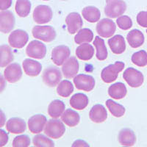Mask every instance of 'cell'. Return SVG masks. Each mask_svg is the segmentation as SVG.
I'll use <instances>...</instances> for the list:
<instances>
[{"instance_id":"cell-37","label":"cell","mask_w":147,"mask_h":147,"mask_svg":"<svg viewBox=\"0 0 147 147\" xmlns=\"http://www.w3.org/2000/svg\"><path fill=\"white\" fill-rule=\"evenodd\" d=\"M131 60L137 66H146L147 65V52L145 50H140L135 52L132 55Z\"/></svg>"},{"instance_id":"cell-28","label":"cell","mask_w":147,"mask_h":147,"mask_svg":"<svg viewBox=\"0 0 147 147\" xmlns=\"http://www.w3.org/2000/svg\"><path fill=\"white\" fill-rule=\"evenodd\" d=\"M14 60V55L11 47L7 44L0 46V67L5 68Z\"/></svg>"},{"instance_id":"cell-3","label":"cell","mask_w":147,"mask_h":147,"mask_svg":"<svg viewBox=\"0 0 147 147\" xmlns=\"http://www.w3.org/2000/svg\"><path fill=\"white\" fill-rule=\"evenodd\" d=\"M127 10V4L124 0H107L105 13L110 18L121 16Z\"/></svg>"},{"instance_id":"cell-34","label":"cell","mask_w":147,"mask_h":147,"mask_svg":"<svg viewBox=\"0 0 147 147\" xmlns=\"http://www.w3.org/2000/svg\"><path fill=\"white\" fill-rule=\"evenodd\" d=\"M74 91V85L71 82L67 80L60 81L57 85V93L60 96L67 98L70 96Z\"/></svg>"},{"instance_id":"cell-40","label":"cell","mask_w":147,"mask_h":147,"mask_svg":"<svg viewBox=\"0 0 147 147\" xmlns=\"http://www.w3.org/2000/svg\"><path fill=\"white\" fill-rule=\"evenodd\" d=\"M137 22L140 27H147L146 11H140L137 15Z\"/></svg>"},{"instance_id":"cell-21","label":"cell","mask_w":147,"mask_h":147,"mask_svg":"<svg viewBox=\"0 0 147 147\" xmlns=\"http://www.w3.org/2000/svg\"><path fill=\"white\" fill-rule=\"evenodd\" d=\"M22 65L25 74L30 77H37L42 71L41 64L32 59H25L23 61Z\"/></svg>"},{"instance_id":"cell-16","label":"cell","mask_w":147,"mask_h":147,"mask_svg":"<svg viewBox=\"0 0 147 147\" xmlns=\"http://www.w3.org/2000/svg\"><path fill=\"white\" fill-rule=\"evenodd\" d=\"M80 69L78 60L74 56H71L63 63L62 73L66 79H72L77 76Z\"/></svg>"},{"instance_id":"cell-6","label":"cell","mask_w":147,"mask_h":147,"mask_svg":"<svg viewBox=\"0 0 147 147\" xmlns=\"http://www.w3.org/2000/svg\"><path fill=\"white\" fill-rule=\"evenodd\" d=\"M53 16V12L48 5H38L34 9L32 17L35 23L44 24L51 22Z\"/></svg>"},{"instance_id":"cell-29","label":"cell","mask_w":147,"mask_h":147,"mask_svg":"<svg viewBox=\"0 0 147 147\" xmlns=\"http://www.w3.org/2000/svg\"><path fill=\"white\" fill-rule=\"evenodd\" d=\"M65 105L63 102L55 99L52 101L48 107V114L53 119H58L65 111Z\"/></svg>"},{"instance_id":"cell-47","label":"cell","mask_w":147,"mask_h":147,"mask_svg":"<svg viewBox=\"0 0 147 147\" xmlns=\"http://www.w3.org/2000/svg\"><path fill=\"white\" fill-rule=\"evenodd\" d=\"M63 1H66V0H63Z\"/></svg>"},{"instance_id":"cell-39","label":"cell","mask_w":147,"mask_h":147,"mask_svg":"<svg viewBox=\"0 0 147 147\" xmlns=\"http://www.w3.org/2000/svg\"><path fill=\"white\" fill-rule=\"evenodd\" d=\"M30 145V138L27 135L16 136L13 140L12 146L14 147H27Z\"/></svg>"},{"instance_id":"cell-35","label":"cell","mask_w":147,"mask_h":147,"mask_svg":"<svg viewBox=\"0 0 147 147\" xmlns=\"http://www.w3.org/2000/svg\"><path fill=\"white\" fill-rule=\"evenodd\" d=\"M106 106L108 108L109 111L111 113L113 116L116 118L122 117L124 115L126 111L125 107L120 104L114 102L112 99H107L105 102Z\"/></svg>"},{"instance_id":"cell-7","label":"cell","mask_w":147,"mask_h":147,"mask_svg":"<svg viewBox=\"0 0 147 147\" xmlns=\"http://www.w3.org/2000/svg\"><path fill=\"white\" fill-rule=\"evenodd\" d=\"M123 78L132 88L140 87L144 81V74L134 68H128L126 69L123 74Z\"/></svg>"},{"instance_id":"cell-17","label":"cell","mask_w":147,"mask_h":147,"mask_svg":"<svg viewBox=\"0 0 147 147\" xmlns=\"http://www.w3.org/2000/svg\"><path fill=\"white\" fill-rule=\"evenodd\" d=\"M47 122V117L42 114H37L30 117L28 121V128L33 134H39L43 131Z\"/></svg>"},{"instance_id":"cell-10","label":"cell","mask_w":147,"mask_h":147,"mask_svg":"<svg viewBox=\"0 0 147 147\" xmlns=\"http://www.w3.org/2000/svg\"><path fill=\"white\" fill-rule=\"evenodd\" d=\"M74 84L78 90L90 92L95 87L96 81L92 76L81 74L74 77Z\"/></svg>"},{"instance_id":"cell-5","label":"cell","mask_w":147,"mask_h":147,"mask_svg":"<svg viewBox=\"0 0 147 147\" xmlns=\"http://www.w3.org/2000/svg\"><path fill=\"white\" fill-rule=\"evenodd\" d=\"M62 74L60 70L55 66L48 67L43 72V82L48 87L54 88L57 86L62 80Z\"/></svg>"},{"instance_id":"cell-18","label":"cell","mask_w":147,"mask_h":147,"mask_svg":"<svg viewBox=\"0 0 147 147\" xmlns=\"http://www.w3.org/2000/svg\"><path fill=\"white\" fill-rule=\"evenodd\" d=\"M6 129L10 133L21 134L27 129V124L25 121L21 118H11L6 123Z\"/></svg>"},{"instance_id":"cell-45","label":"cell","mask_w":147,"mask_h":147,"mask_svg":"<svg viewBox=\"0 0 147 147\" xmlns=\"http://www.w3.org/2000/svg\"><path fill=\"white\" fill-rule=\"evenodd\" d=\"M6 122V115H5V113L0 109V128L4 127Z\"/></svg>"},{"instance_id":"cell-11","label":"cell","mask_w":147,"mask_h":147,"mask_svg":"<svg viewBox=\"0 0 147 147\" xmlns=\"http://www.w3.org/2000/svg\"><path fill=\"white\" fill-rule=\"evenodd\" d=\"M116 30L115 22L109 18H103L98 22L96 32L102 38H108L114 35Z\"/></svg>"},{"instance_id":"cell-31","label":"cell","mask_w":147,"mask_h":147,"mask_svg":"<svg viewBox=\"0 0 147 147\" xmlns=\"http://www.w3.org/2000/svg\"><path fill=\"white\" fill-rule=\"evenodd\" d=\"M94 45L96 49V58L100 61L105 60L108 56V52L105 44V40L100 37L96 36L94 40Z\"/></svg>"},{"instance_id":"cell-24","label":"cell","mask_w":147,"mask_h":147,"mask_svg":"<svg viewBox=\"0 0 147 147\" xmlns=\"http://www.w3.org/2000/svg\"><path fill=\"white\" fill-rule=\"evenodd\" d=\"M94 49L90 44H82L76 49V55L78 59L84 61H88L94 55Z\"/></svg>"},{"instance_id":"cell-41","label":"cell","mask_w":147,"mask_h":147,"mask_svg":"<svg viewBox=\"0 0 147 147\" xmlns=\"http://www.w3.org/2000/svg\"><path fill=\"white\" fill-rule=\"evenodd\" d=\"M9 140V136L7 132L0 129V147L5 146L7 144Z\"/></svg>"},{"instance_id":"cell-44","label":"cell","mask_w":147,"mask_h":147,"mask_svg":"<svg viewBox=\"0 0 147 147\" xmlns=\"http://www.w3.org/2000/svg\"><path fill=\"white\" fill-rule=\"evenodd\" d=\"M71 146L73 147H75V146H86V147H88L89 145L88 144L87 142H85L84 140H75L74 144H72Z\"/></svg>"},{"instance_id":"cell-13","label":"cell","mask_w":147,"mask_h":147,"mask_svg":"<svg viewBox=\"0 0 147 147\" xmlns=\"http://www.w3.org/2000/svg\"><path fill=\"white\" fill-rule=\"evenodd\" d=\"M71 55V50L69 47L65 45H60L55 47L52 52V62L57 66L62 65L69 59Z\"/></svg>"},{"instance_id":"cell-22","label":"cell","mask_w":147,"mask_h":147,"mask_svg":"<svg viewBox=\"0 0 147 147\" xmlns=\"http://www.w3.org/2000/svg\"><path fill=\"white\" fill-rule=\"evenodd\" d=\"M118 138L119 144L124 146H133L136 143V134L129 128L122 129Z\"/></svg>"},{"instance_id":"cell-8","label":"cell","mask_w":147,"mask_h":147,"mask_svg":"<svg viewBox=\"0 0 147 147\" xmlns=\"http://www.w3.org/2000/svg\"><path fill=\"white\" fill-rule=\"evenodd\" d=\"M26 54L31 58L41 60L47 55V47L39 40H32L26 48Z\"/></svg>"},{"instance_id":"cell-14","label":"cell","mask_w":147,"mask_h":147,"mask_svg":"<svg viewBox=\"0 0 147 147\" xmlns=\"http://www.w3.org/2000/svg\"><path fill=\"white\" fill-rule=\"evenodd\" d=\"M65 23L67 24L68 32L71 34H75L83 26L82 17L78 13L73 12L67 16L65 18Z\"/></svg>"},{"instance_id":"cell-9","label":"cell","mask_w":147,"mask_h":147,"mask_svg":"<svg viewBox=\"0 0 147 147\" xmlns=\"http://www.w3.org/2000/svg\"><path fill=\"white\" fill-rule=\"evenodd\" d=\"M29 35L23 30H14L8 37V43L10 47L16 49H22L27 44Z\"/></svg>"},{"instance_id":"cell-23","label":"cell","mask_w":147,"mask_h":147,"mask_svg":"<svg viewBox=\"0 0 147 147\" xmlns=\"http://www.w3.org/2000/svg\"><path fill=\"white\" fill-rule=\"evenodd\" d=\"M127 40L132 48L136 49L144 44L145 38L141 31L137 29H134L127 34Z\"/></svg>"},{"instance_id":"cell-38","label":"cell","mask_w":147,"mask_h":147,"mask_svg":"<svg viewBox=\"0 0 147 147\" xmlns=\"http://www.w3.org/2000/svg\"><path fill=\"white\" fill-rule=\"evenodd\" d=\"M116 24L122 30H129L132 27V21L128 16H121L118 17Z\"/></svg>"},{"instance_id":"cell-33","label":"cell","mask_w":147,"mask_h":147,"mask_svg":"<svg viewBox=\"0 0 147 147\" xmlns=\"http://www.w3.org/2000/svg\"><path fill=\"white\" fill-rule=\"evenodd\" d=\"M31 7L32 5L30 0H17L15 10L18 16L25 18L30 14Z\"/></svg>"},{"instance_id":"cell-1","label":"cell","mask_w":147,"mask_h":147,"mask_svg":"<svg viewBox=\"0 0 147 147\" xmlns=\"http://www.w3.org/2000/svg\"><path fill=\"white\" fill-rule=\"evenodd\" d=\"M65 132V127L62 121L57 119L49 120L44 127L46 136L52 139H59Z\"/></svg>"},{"instance_id":"cell-30","label":"cell","mask_w":147,"mask_h":147,"mask_svg":"<svg viewBox=\"0 0 147 147\" xmlns=\"http://www.w3.org/2000/svg\"><path fill=\"white\" fill-rule=\"evenodd\" d=\"M82 15L87 22L90 23H96L100 19L101 12L97 7L88 6L82 10Z\"/></svg>"},{"instance_id":"cell-2","label":"cell","mask_w":147,"mask_h":147,"mask_svg":"<svg viewBox=\"0 0 147 147\" xmlns=\"http://www.w3.org/2000/svg\"><path fill=\"white\" fill-rule=\"evenodd\" d=\"M125 64L121 61H116L104 68L101 73V78L105 83H111L117 80L119 74L124 69Z\"/></svg>"},{"instance_id":"cell-27","label":"cell","mask_w":147,"mask_h":147,"mask_svg":"<svg viewBox=\"0 0 147 147\" xmlns=\"http://www.w3.org/2000/svg\"><path fill=\"white\" fill-rule=\"evenodd\" d=\"M88 97L82 93H77L72 96L70 99V105L73 109L82 110L88 105Z\"/></svg>"},{"instance_id":"cell-19","label":"cell","mask_w":147,"mask_h":147,"mask_svg":"<svg viewBox=\"0 0 147 147\" xmlns=\"http://www.w3.org/2000/svg\"><path fill=\"white\" fill-rule=\"evenodd\" d=\"M89 118L94 123L100 124L105 121L107 119V112L102 105L97 104L93 106L89 112Z\"/></svg>"},{"instance_id":"cell-46","label":"cell","mask_w":147,"mask_h":147,"mask_svg":"<svg viewBox=\"0 0 147 147\" xmlns=\"http://www.w3.org/2000/svg\"><path fill=\"white\" fill-rule=\"evenodd\" d=\"M43 1H49V0H43Z\"/></svg>"},{"instance_id":"cell-36","label":"cell","mask_w":147,"mask_h":147,"mask_svg":"<svg viewBox=\"0 0 147 147\" xmlns=\"http://www.w3.org/2000/svg\"><path fill=\"white\" fill-rule=\"evenodd\" d=\"M32 144L37 147H53L55 143L49 137L44 135H37L32 139Z\"/></svg>"},{"instance_id":"cell-4","label":"cell","mask_w":147,"mask_h":147,"mask_svg":"<svg viewBox=\"0 0 147 147\" xmlns=\"http://www.w3.org/2000/svg\"><path fill=\"white\" fill-rule=\"evenodd\" d=\"M32 34L35 38L43 40L46 43L52 42L56 38V31L52 26H35Z\"/></svg>"},{"instance_id":"cell-42","label":"cell","mask_w":147,"mask_h":147,"mask_svg":"<svg viewBox=\"0 0 147 147\" xmlns=\"http://www.w3.org/2000/svg\"><path fill=\"white\" fill-rule=\"evenodd\" d=\"M13 0H0V10H6L10 8Z\"/></svg>"},{"instance_id":"cell-20","label":"cell","mask_w":147,"mask_h":147,"mask_svg":"<svg viewBox=\"0 0 147 147\" xmlns=\"http://www.w3.org/2000/svg\"><path fill=\"white\" fill-rule=\"evenodd\" d=\"M110 50L115 55H121L126 50L125 39L122 35H115L108 40Z\"/></svg>"},{"instance_id":"cell-12","label":"cell","mask_w":147,"mask_h":147,"mask_svg":"<svg viewBox=\"0 0 147 147\" xmlns=\"http://www.w3.org/2000/svg\"><path fill=\"white\" fill-rule=\"evenodd\" d=\"M16 24V18L13 13L10 10H2L0 13V32L9 33L13 30Z\"/></svg>"},{"instance_id":"cell-49","label":"cell","mask_w":147,"mask_h":147,"mask_svg":"<svg viewBox=\"0 0 147 147\" xmlns=\"http://www.w3.org/2000/svg\"><path fill=\"white\" fill-rule=\"evenodd\" d=\"M146 33H147V30H146Z\"/></svg>"},{"instance_id":"cell-15","label":"cell","mask_w":147,"mask_h":147,"mask_svg":"<svg viewBox=\"0 0 147 147\" xmlns=\"http://www.w3.org/2000/svg\"><path fill=\"white\" fill-rule=\"evenodd\" d=\"M22 69L20 65L16 63L9 64L5 69L4 76L6 80L10 83H15L22 77Z\"/></svg>"},{"instance_id":"cell-25","label":"cell","mask_w":147,"mask_h":147,"mask_svg":"<svg viewBox=\"0 0 147 147\" xmlns=\"http://www.w3.org/2000/svg\"><path fill=\"white\" fill-rule=\"evenodd\" d=\"M61 121L68 127H74L80 121V114L71 109H66L61 115Z\"/></svg>"},{"instance_id":"cell-26","label":"cell","mask_w":147,"mask_h":147,"mask_svg":"<svg viewBox=\"0 0 147 147\" xmlns=\"http://www.w3.org/2000/svg\"><path fill=\"white\" fill-rule=\"evenodd\" d=\"M127 89L123 82H116L108 88V95L114 99H121L127 96Z\"/></svg>"},{"instance_id":"cell-32","label":"cell","mask_w":147,"mask_h":147,"mask_svg":"<svg viewBox=\"0 0 147 147\" xmlns=\"http://www.w3.org/2000/svg\"><path fill=\"white\" fill-rule=\"evenodd\" d=\"M94 38V32L88 28L80 29L74 37V41L77 44L90 43Z\"/></svg>"},{"instance_id":"cell-48","label":"cell","mask_w":147,"mask_h":147,"mask_svg":"<svg viewBox=\"0 0 147 147\" xmlns=\"http://www.w3.org/2000/svg\"><path fill=\"white\" fill-rule=\"evenodd\" d=\"M146 16H147V11H146Z\"/></svg>"},{"instance_id":"cell-43","label":"cell","mask_w":147,"mask_h":147,"mask_svg":"<svg viewBox=\"0 0 147 147\" xmlns=\"http://www.w3.org/2000/svg\"><path fill=\"white\" fill-rule=\"evenodd\" d=\"M5 88H6V79L5 78V76L0 74V94L4 91Z\"/></svg>"}]
</instances>
